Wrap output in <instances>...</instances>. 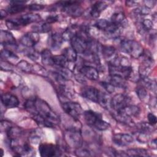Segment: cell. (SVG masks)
Here are the masks:
<instances>
[{"label": "cell", "mask_w": 157, "mask_h": 157, "mask_svg": "<svg viewBox=\"0 0 157 157\" xmlns=\"http://www.w3.org/2000/svg\"><path fill=\"white\" fill-rule=\"evenodd\" d=\"M25 109L33 115L34 120L39 124L53 128L58 124L60 119L49 105L40 98L30 99L24 104Z\"/></svg>", "instance_id": "cell-1"}, {"label": "cell", "mask_w": 157, "mask_h": 157, "mask_svg": "<svg viewBox=\"0 0 157 157\" xmlns=\"http://www.w3.org/2000/svg\"><path fill=\"white\" fill-rule=\"evenodd\" d=\"M40 18V16L39 14L29 13L21 15L14 19H8L6 21V24L9 29L17 30L22 26L39 21Z\"/></svg>", "instance_id": "cell-2"}, {"label": "cell", "mask_w": 157, "mask_h": 157, "mask_svg": "<svg viewBox=\"0 0 157 157\" xmlns=\"http://www.w3.org/2000/svg\"><path fill=\"white\" fill-rule=\"evenodd\" d=\"M83 116L86 124L98 130L105 131L110 126L109 123L102 119V115L99 113L89 110L83 113Z\"/></svg>", "instance_id": "cell-3"}, {"label": "cell", "mask_w": 157, "mask_h": 157, "mask_svg": "<svg viewBox=\"0 0 157 157\" xmlns=\"http://www.w3.org/2000/svg\"><path fill=\"white\" fill-rule=\"evenodd\" d=\"M121 51L128 53L134 58H137L143 55L144 49L135 40H123L120 43Z\"/></svg>", "instance_id": "cell-4"}, {"label": "cell", "mask_w": 157, "mask_h": 157, "mask_svg": "<svg viewBox=\"0 0 157 157\" xmlns=\"http://www.w3.org/2000/svg\"><path fill=\"white\" fill-rule=\"evenodd\" d=\"M58 4L61 7L62 10L66 13L72 17H79L83 12V9L80 6L79 2L78 1H60L58 2Z\"/></svg>", "instance_id": "cell-5"}, {"label": "cell", "mask_w": 157, "mask_h": 157, "mask_svg": "<svg viewBox=\"0 0 157 157\" xmlns=\"http://www.w3.org/2000/svg\"><path fill=\"white\" fill-rule=\"evenodd\" d=\"M64 139L69 146L78 148L82 145V134L80 131L75 129H69L64 133Z\"/></svg>", "instance_id": "cell-6"}, {"label": "cell", "mask_w": 157, "mask_h": 157, "mask_svg": "<svg viewBox=\"0 0 157 157\" xmlns=\"http://www.w3.org/2000/svg\"><path fill=\"white\" fill-rule=\"evenodd\" d=\"M63 110L75 120H78L83 113V109L78 102H65L61 104Z\"/></svg>", "instance_id": "cell-7"}, {"label": "cell", "mask_w": 157, "mask_h": 157, "mask_svg": "<svg viewBox=\"0 0 157 157\" xmlns=\"http://www.w3.org/2000/svg\"><path fill=\"white\" fill-rule=\"evenodd\" d=\"M130 98L123 94H117L110 100V107L115 112H118L129 105Z\"/></svg>", "instance_id": "cell-8"}, {"label": "cell", "mask_w": 157, "mask_h": 157, "mask_svg": "<svg viewBox=\"0 0 157 157\" xmlns=\"http://www.w3.org/2000/svg\"><path fill=\"white\" fill-rule=\"evenodd\" d=\"M39 151L41 156L52 157L61 155V151L58 146L52 144H41L39 147Z\"/></svg>", "instance_id": "cell-9"}, {"label": "cell", "mask_w": 157, "mask_h": 157, "mask_svg": "<svg viewBox=\"0 0 157 157\" xmlns=\"http://www.w3.org/2000/svg\"><path fill=\"white\" fill-rule=\"evenodd\" d=\"M39 35L36 32H31L23 35L20 42L21 44L28 48L33 47L39 41Z\"/></svg>", "instance_id": "cell-10"}, {"label": "cell", "mask_w": 157, "mask_h": 157, "mask_svg": "<svg viewBox=\"0 0 157 157\" xmlns=\"http://www.w3.org/2000/svg\"><path fill=\"white\" fill-rule=\"evenodd\" d=\"M99 94V90L91 86H85L81 90V95L83 98L96 103L98 102Z\"/></svg>", "instance_id": "cell-11"}, {"label": "cell", "mask_w": 157, "mask_h": 157, "mask_svg": "<svg viewBox=\"0 0 157 157\" xmlns=\"http://www.w3.org/2000/svg\"><path fill=\"white\" fill-rule=\"evenodd\" d=\"M79 72L89 80H97L99 78V72L98 69L91 66L83 65L80 67Z\"/></svg>", "instance_id": "cell-12"}, {"label": "cell", "mask_w": 157, "mask_h": 157, "mask_svg": "<svg viewBox=\"0 0 157 157\" xmlns=\"http://www.w3.org/2000/svg\"><path fill=\"white\" fill-rule=\"evenodd\" d=\"M1 101L2 105L6 108H13L19 105L18 98L11 93H4L1 96Z\"/></svg>", "instance_id": "cell-13"}, {"label": "cell", "mask_w": 157, "mask_h": 157, "mask_svg": "<svg viewBox=\"0 0 157 157\" xmlns=\"http://www.w3.org/2000/svg\"><path fill=\"white\" fill-rule=\"evenodd\" d=\"M133 140V137L129 134H116L112 137V141L118 146H128Z\"/></svg>", "instance_id": "cell-14"}, {"label": "cell", "mask_w": 157, "mask_h": 157, "mask_svg": "<svg viewBox=\"0 0 157 157\" xmlns=\"http://www.w3.org/2000/svg\"><path fill=\"white\" fill-rule=\"evenodd\" d=\"M63 39L61 34L57 33H53L49 35L48 39V44L49 47L55 50L59 49L62 45Z\"/></svg>", "instance_id": "cell-15"}, {"label": "cell", "mask_w": 157, "mask_h": 157, "mask_svg": "<svg viewBox=\"0 0 157 157\" xmlns=\"http://www.w3.org/2000/svg\"><path fill=\"white\" fill-rule=\"evenodd\" d=\"M26 3L23 1H12L10 2V5L7 7L6 12L10 14H16L24 11L26 9Z\"/></svg>", "instance_id": "cell-16"}, {"label": "cell", "mask_w": 157, "mask_h": 157, "mask_svg": "<svg viewBox=\"0 0 157 157\" xmlns=\"http://www.w3.org/2000/svg\"><path fill=\"white\" fill-rule=\"evenodd\" d=\"M108 6L107 4L103 1H97L91 6L90 14L93 18H98L100 13Z\"/></svg>", "instance_id": "cell-17"}, {"label": "cell", "mask_w": 157, "mask_h": 157, "mask_svg": "<svg viewBox=\"0 0 157 157\" xmlns=\"http://www.w3.org/2000/svg\"><path fill=\"white\" fill-rule=\"evenodd\" d=\"M1 44L4 46H15L16 40L12 34L7 31L2 30L1 31Z\"/></svg>", "instance_id": "cell-18"}, {"label": "cell", "mask_w": 157, "mask_h": 157, "mask_svg": "<svg viewBox=\"0 0 157 157\" xmlns=\"http://www.w3.org/2000/svg\"><path fill=\"white\" fill-rule=\"evenodd\" d=\"M117 113H120L123 115H125L128 117H137L140 114V109L137 105H128L121 110L116 112Z\"/></svg>", "instance_id": "cell-19"}, {"label": "cell", "mask_w": 157, "mask_h": 157, "mask_svg": "<svg viewBox=\"0 0 157 157\" xmlns=\"http://www.w3.org/2000/svg\"><path fill=\"white\" fill-rule=\"evenodd\" d=\"M110 83H112L115 87L117 86L121 88H124L126 87L125 78L119 75L110 74Z\"/></svg>", "instance_id": "cell-20"}, {"label": "cell", "mask_w": 157, "mask_h": 157, "mask_svg": "<svg viewBox=\"0 0 157 157\" xmlns=\"http://www.w3.org/2000/svg\"><path fill=\"white\" fill-rule=\"evenodd\" d=\"M62 55L69 63H75L77 61V53L71 47L65 48L62 52Z\"/></svg>", "instance_id": "cell-21"}, {"label": "cell", "mask_w": 157, "mask_h": 157, "mask_svg": "<svg viewBox=\"0 0 157 157\" xmlns=\"http://www.w3.org/2000/svg\"><path fill=\"white\" fill-rule=\"evenodd\" d=\"M127 156H148V151L144 148H134L126 150Z\"/></svg>", "instance_id": "cell-22"}, {"label": "cell", "mask_w": 157, "mask_h": 157, "mask_svg": "<svg viewBox=\"0 0 157 157\" xmlns=\"http://www.w3.org/2000/svg\"><path fill=\"white\" fill-rule=\"evenodd\" d=\"M69 62L61 54L53 56V65H55L59 68H66Z\"/></svg>", "instance_id": "cell-23"}, {"label": "cell", "mask_w": 157, "mask_h": 157, "mask_svg": "<svg viewBox=\"0 0 157 157\" xmlns=\"http://www.w3.org/2000/svg\"><path fill=\"white\" fill-rule=\"evenodd\" d=\"M53 56L49 49H44L41 52L42 63L45 65H53Z\"/></svg>", "instance_id": "cell-24"}, {"label": "cell", "mask_w": 157, "mask_h": 157, "mask_svg": "<svg viewBox=\"0 0 157 157\" xmlns=\"http://www.w3.org/2000/svg\"><path fill=\"white\" fill-rule=\"evenodd\" d=\"M110 100L111 98L107 93L99 91L98 102V104H99L102 107L107 109L110 105Z\"/></svg>", "instance_id": "cell-25"}, {"label": "cell", "mask_w": 157, "mask_h": 157, "mask_svg": "<svg viewBox=\"0 0 157 157\" xmlns=\"http://www.w3.org/2000/svg\"><path fill=\"white\" fill-rule=\"evenodd\" d=\"M125 20L126 18L124 13H123L122 12H117L112 15L110 21L123 27V24H124V22L126 21Z\"/></svg>", "instance_id": "cell-26"}, {"label": "cell", "mask_w": 157, "mask_h": 157, "mask_svg": "<svg viewBox=\"0 0 157 157\" xmlns=\"http://www.w3.org/2000/svg\"><path fill=\"white\" fill-rule=\"evenodd\" d=\"M101 50L102 55L105 59L110 58L115 53V48L112 46L103 45Z\"/></svg>", "instance_id": "cell-27"}, {"label": "cell", "mask_w": 157, "mask_h": 157, "mask_svg": "<svg viewBox=\"0 0 157 157\" xmlns=\"http://www.w3.org/2000/svg\"><path fill=\"white\" fill-rule=\"evenodd\" d=\"M1 58L4 59H17L18 57L10 50L7 48H4V50H1Z\"/></svg>", "instance_id": "cell-28"}, {"label": "cell", "mask_w": 157, "mask_h": 157, "mask_svg": "<svg viewBox=\"0 0 157 157\" xmlns=\"http://www.w3.org/2000/svg\"><path fill=\"white\" fill-rule=\"evenodd\" d=\"M110 24V21H107L105 19H99L96 21V22L94 24V26L100 30H102L103 31H105V29L108 27V26Z\"/></svg>", "instance_id": "cell-29"}, {"label": "cell", "mask_w": 157, "mask_h": 157, "mask_svg": "<svg viewBox=\"0 0 157 157\" xmlns=\"http://www.w3.org/2000/svg\"><path fill=\"white\" fill-rule=\"evenodd\" d=\"M77 33L73 29H66L61 34L63 40H71Z\"/></svg>", "instance_id": "cell-30"}, {"label": "cell", "mask_w": 157, "mask_h": 157, "mask_svg": "<svg viewBox=\"0 0 157 157\" xmlns=\"http://www.w3.org/2000/svg\"><path fill=\"white\" fill-rule=\"evenodd\" d=\"M36 30L35 32H40V33H47L49 32L52 29V26L50 24L47 23H44L39 26H35Z\"/></svg>", "instance_id": "cell-31"}, {"label": "cell", "mask_w": 157, "mask_h": 157, "mask_svg": "<svg viewBox=\"0 0 157 157\" xmlns=\"http://www.w3.org/2000/svg\"><path fill=\"white\" fill-rule=\"evenodd\" d=\"M18 67L23 72H31L32 70L31 66L26 61H21L18 64Z\"/></svg>", "instance_id": "cell-32"}, {"label": "cell", "mask_w": 157, "mask_h": 157, "mask_svg": "<svg viewBox=\"0 0 157 157\" xmlns=\"http://www.w3.org/2000/svg\"><path fill=\"white\" fill-rule=\"evenodd\" d=\"M137 95L139 98L140 99L144 100L145 99L147 96V91L145 86H140L137 88L136 90Z\"/></svg>", "instance_id": "cell-33"}, {"label": "cell", "mask_w": 157, "mask_h": 157, "mask_svg": "<svg viewBox=\"0 0 157 157\" xmlns=\"http://www.w3.org/2000/svg\"><path fill=\"white\" fill-rule=\"evenodd\" d=\"M142 28L146 31H150L153 28V21L149 19H144L140 23Z\"/></svg>", "instance_id": "cell-34"}, {"label": "cell", "mask_w": 157, "mask_h": 157, "mask_svg": "<svg viewBox=\"0 0 157 157\" xmlns=\"http://www.w3.org/2000/svg\"><path fill=\"white\" fill-rule=\"evenodd\" d=\"M101 85L104 89L109 93V94H111L114 92L115 91V86L110 83L109 82H102L101 83Z\"/></svg>", "instance_id": "cell-35"}, {"label": "cell", "mask_w": 157, "mask_h": 157, "mask_svg": "<svg viewBox=\"0 0 157 157\" xmlns=\"http://www.w3.org/2000/svg\"><path fill=\"white\" fill-rule=\"evenodd\" d=\"M76 154L77 156H91V152L89 150L86 149V148H77L76 151Z\"/></svg>", "instance_id": "cell-36"}, {"label": "cell", "mask_w": 157, "mask_h": 157, "mask_svg": "<svg viewBox=\"0 0 157 157\" xmlns=\"http://www.w3.org/2000/svg\"><path fill=\"white\" fill-rule=\"evenodd\" d=\"M44 8V6L42 4H31L28 6L29 10L31 11L40 10Z\"/></svg>", "instance_id": "cell-37"}, {"label": "cell", "mask_w": 157, "mask_h": 157, "mask_svg": "<svg viewBox=\"0 0 157 157\" xmlns=\"http://www.w3.org/2000/svg\"><path fill=\"white\" fill-rule=\"evenodd\" d=\"M148 117V124L151 126H153L156 124L157 120H156V117L152 113H149L147 115Z\"/></svg>", "instance_id": "cell-38"}, {"label": "cell", "mask_w": 157, "mask_h": 157, "mask_svg": "<svg viewBox=\"0 0 157 157\" xmlns=\"http://www.w3.org/2000/svg\"><path fill=\"white\" fill-rule=\"evenodd\" d=\"M58 16L56 15H52V16H48L47 18H46V23H48V24H52L53 23L55 22H56V21H58Z\"/></svg>", "instance_id": "cell-39"}, {"label": "cell", "mask_w": 157, "mask_h": 157, "mask_svg": "<svg viewBox=\"0 0 157 157\" xmlns=\"http://www.w3.org/2000/svg\"><path fill=\"white\" fill-rule=\"evenodd\" d=\"M27 54H28V56L33 60H36L38 58L37 53L36 52L34 51V50H31L30 52H28L27 53Z\"/></svg>", "instance_id": "cell-40"}, {"label": "cell", "mask_w": 157, "mask_h": 157, "mask_svg": "<svg viewBox=\"0 0 157 157\" xmlns=\"http://www.w3.org/2000/svg\"><path fill=\"white\" fill-rule=\"evenodd\" d=\"M144 3L145 5V7L150 9L151 7L153 8L154 7L156 3V1H144Z\"/></svg>", "instance_id": "cell-41"}, {"label": "cell", "mask_w": 157, "mask_h": 157, "mask_svg": "<svg viewBox=\"0 0 157 157\" xmlns=\"http://www.w3.org/2000/svg\"><path fill=\"white\" fill-rule=\"evenodd\" d=\"M7 14V12H6V10H1V19L2 20Z\"/></svg>", "instance_id": "cell-42"}]
</instances>
